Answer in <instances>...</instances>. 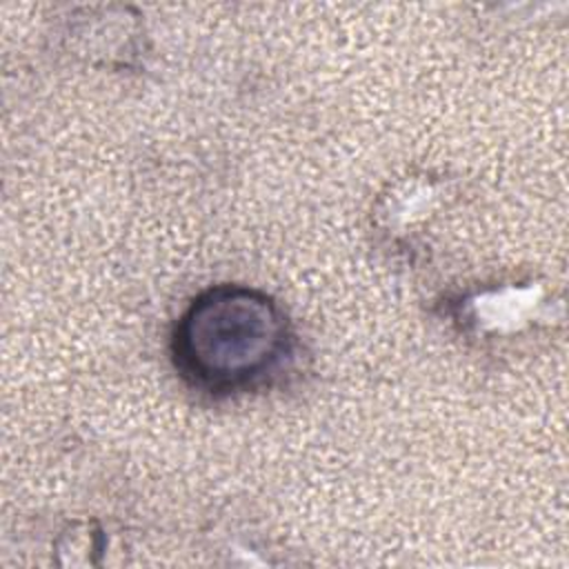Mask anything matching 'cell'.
<instances>
[{
    "label": "cell",
    "mask_w": 569,
    "mask_h": 569,
    "mask_svg": "<svg viewBox=\"0 0 569 569\" xmlns=\"http://www.w3.org/2000/svg\"><path fill=\"white\" fill-rule=\"evenodd\" d=\"M291 327L267 293L240 284L202 291L180 316L171 351L180 376L209 393L267 385L291 356Z\"/></svg>",
    "instance_id": "obj_1"
}]
</instances>
